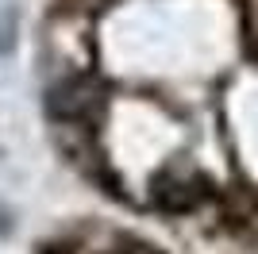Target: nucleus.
Instances as JSON below:
<instances>
[{"mask_svg": "<svg viewBox=\"0 0 258 254\" xmlns=\"http://www.w3.org/2000/svg\"><path fill=\"white\" fill-rule=\"evenodd\" d=\"M197 201H201V193H197L193 181H177V177L158 181V204L166 212H185V208H193Z\"/></svg>", "mask_w": 258, "mask_h": 254, "instance_id": "nucleus-1", "label": "nucleus"}]
</instances>
